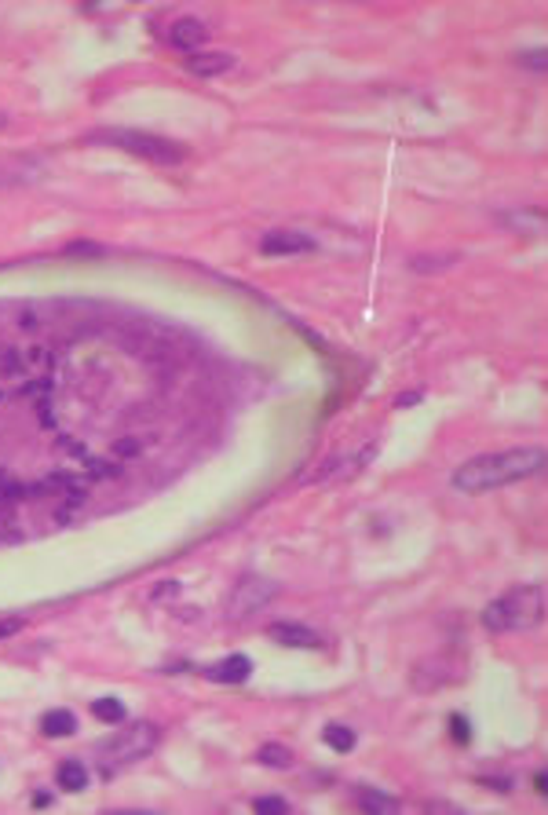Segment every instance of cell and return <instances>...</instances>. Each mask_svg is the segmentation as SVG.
<instances>
[{
	"instance_id": "cell-12",
	"label": "cell",
	"mask_w": 548,
	"mask_h": 815,
	"mask_svg": "<svg viewBox=\"0 0 548 815\" xmlns=\"http://www.w3.org/2000/svg\"><path fill=\"white\" fill-rule=\"evenodd\" d=\"M41 732H44L48 739H70V735L77 732V717H73L70 710H48V713L41 717Z\"/></svg>"
},
{
	"instance_id": "cell-8",
	"label": "cell",
	"mask_w": 548,
	"mask_h": 815,
	"mask_svg": "<svg viewBox=\"0 0 548 815\" xmlns=\"http://www.w3.org/2000/svg\"><path fill=\"white\" fill-rule=\"evenodd\" d=\"M369 457H373V443H366L362 450H355V454H347V457L326 461L322 472L315 476V483H337V479H347V476H355L362 465H369Z\"/></svg>"
},
{
	"instance_id": "cell-17",
	"label": "cell",
	"mask_w": 548,
	"mask_h": 815,
	"mask_svg": "<svg viewBox=\"0 0 548 815\" xmlns=\"http://www.w3.org/2000/svg\"><path fill=\"white\" fill-rule=\"evenodd\" d=\"M358 800H362V808L366 811H398V800H391V797H384V793H377V790H358Z\"/></svg>"
},
{
	"instance_id": "cell-15",
	"label": "cell",
	"mask_w": 548,
	"mask_h": 815,
	"mask_svg": "<svg viewBox=\"0 0 548 815\" xmlns=\"http://www.w3.org/2000/svg\"><path fill=\"white\" fill-rule=\"evenodd\" d=\"M256 761L259 764H267V768H279V771H286V768H293V750L289 746H279V742H267L259 753H256Z\"/></svg>"
},
{
	"instance_id": "cell-20",
	"label": "cell",
	"mask_w": 548,
	"mask_h": 815,
	"mask_svg": "<svg viewBox=\"0 0 548 815\" xmlns=\"http://www.w3.org/2000/svg\"><path fill=\"white\" fill-rule=\"evenodd\" d=\"M23 625H26L23 618H0V640H8V636H15V633H19Z\"/></svg>"
},
{
	"instance_id": "cell-1",
	"label": "cell",
	"mask_w": 548,
	"mask_h": 815,
	"mask_svg": "<svg viewBox=\"0 0 548 815\" xmlns=\"http://www.w3.org/2000/svg\"><path fill=\"white\" fill-rule=\"evenodd\" d=\"M544 468V450L541 447H512L497 454H479L454 468V490L461 494H490L512 483H523Z\"/></svg>"
},
{
	"instance_id": "cell-21",
	"label": "cell",
	"mask_w": 548,
	"mask_h": 815,
	"mask_svg": "<svg viewBox=\"0 0 548 815\" xmlns=\"http://www.w3.org/2000/svg\"><path fill=\"white\" fill-rule=\"evenodd\" d=\"M523 63H530L533 70H544V52H530V55H523Z\"/></svg>"
},
{
	"instance_id": "cell-11",
	"label": "cell",
	"mask_w": 548,
	"mask_h": 815,
	"mask_svg": "<svg viewBox=\"0 0 548 815\" xmlns=\"http://www.w3.org/2000/svg\"><path fill=\"white\" fill-rule=\"evenodd\" d=\"M191 74H198V77H220V74H227V70H234V55H227V52H205V55H191L187 63H183Z\"/></svg>"
},
{
	"instance_id": "cell-2",
	"label": "cell",
	"mask_w": 548,
	"mask_h": 815,
	"mask_svg": "<svg viewBox=\"0 0 548 815\" xmlns=\"http://www.w3.org/2000/svg\"><path fill=\"white\" fill-rule=\"evenodd\" d=\"M544 618V589L541 585H515L483 607L486 633H526Z\"/></svg>"
},
{
	"instance_id": "cell-10",
	"label": "cell",
	"mask_w": 548,
	"mask_h": 815,
	"mask_svg": "<svg viewBox=\"0 0 548 815\" xmlns=\"http://www.w3.org/2000/svg\"><path fill=\"white\" fill-rule=\"evenodd\" d=\"M205 37H209V26L201 19H176L169 30V41L183 52H194L198 44H205Z\"/></svg>"
},
{
	"instance_id": "cell-5",
	"label": "cell",
	"mask_w": 548,
	"mask_h": 815,
	"mask_svg": "<svg viewBox=\"0 0 548 815\" xmlns=\"http://www.w3.org/2000/svg\"><path fill=\"white\" fill-rule=\"evenodd\" d=\"M274 596V585L263 582V578H241V585H234V596H230V618H249L252 611H259L267 600Z\"/></svg>"
},
{
	"instance_id": "cell-19",
	"label": "cell",
	"mask_w": 548,
	"mask_h": 815,
	"mask_svg": "<svg viewBox=\"0 0 548 815\" xmlns=\"http://www.w3.org/2000/svg\"><path fill=\"white\" fill-rule=\"evenodd\" d=\"M450 728H454V739H457V742H472V724H468L461 713L450 717Z\"/></svg>"
},
{
	"instance_id": "cell-14",
	"label": "cell",
	"mask_w": 548,
	"mask_h": 815,
	"mask_svg": "<svg viewBox=\"0 0 548 815\" xmlns=\"http://www.w3.org/2000/svg\"><path fill=\"white\" fill-rule=\"evenodd\" d=\"M322 739H326V746H329V750H337V753H351V750H355V742H358V735H355L347 724H326Z\"/></svg>"
},
{
	"instance_id": "cell-9",
	"label": "cell",
	"mask_w": 548,
	"mask_h": 815,
	"mask_svg": "<svg viewBox=\"0 0 548 815\" xmlns=\"http://www.w3.org/2000/svg\"><path fill=\"white\" fill-rule=\"evenodd\" d=\"M249 673H252V662L245 654H230V658H223V662L205 669V676L212 684H245Z\"/></svg>"
},
{
	"instance_id": "cell-13",
	"label": "cell",
	"mask_w": 548,
	"mask_h": 815,
	"mask_svg": "<svg viewBox=\"0 0 548 815\" xmlns=\"http://www.w3.org/2000/svg\"><path fill=\"white\" fill-rule=\"evenodd\" d=\"M59 786H63L66 793H81V790L88 786V768H84L81 761H63V764H59Z\"/></svg>"
},
{
	"instance_id": "cell-22",
	"label": "cell",
	"mask_w": 548,
	"mask_h": 815,
	"mask_svg": "<svg viewBox=\"0 0 548 815\" xmlns=\"http://www.w3.org/2000/svg\"><path fill=\"white\" fill-rule=\"evenodd\" d=\"M533 786H537V793H548V782H544V771H537V775H533Z\"/></svg>"
},
{
	"instance_id": "cell-7",
	"label": "cell",
	"mask_w": 548,
	"mask_h": 815,
	"mask_svg": "<svg viewBox=\"0 0 548 815\" xmlns=\"http://www.w3.org/2000/svg\"><path fill=\"white\" fill-rule=\"evenodd\" d=\"M259 249L267 256H297V252H315L318 245L304 231H270V234H263Z\"/></svg>"
},
{
	"instance_id": "cell-3",
	"label": "cell",
	"mask_w": 548,
	"mask_h": 815,
	"mask_svg": "<svg viewBox=\"0 0 548 815\" xmlns=\"http://www.w3.org/2000/svg\"><path fill=\"white\" fill-rule=\"evenodd\" d=\"M95 143H110V147H121L135 158H147L154 165H176L187 158V151L172 140H161V135H151V132H132V128H103L92 135Z\"/></svg>"
},
{
	"instance_id": "cell-18",
	"label": "cell",
	"mask_w": 548,
	"mask_h": 815,
	"mask_svg": "<svg viewBox=\"0 0 548 815\" xmlns=\"http://www.w3.org/2000/svg\"><path fill=\"white\" fill-rule=\"evenodd\" d=\"M252 808H256L259 815H286V811H289V804H286L282 797H256Z\"/></svg>"
},
{
	"instance_id": "cell-6",
	"label": "cell",
	"mask_w": 548,
	"mask_h": 815,
	"mask_svg": "<svg viewBox=\"0 0 548 815\" xmlns=\"http://www.w3.org/2000/svg\"><path fill=\"white\" fill-rule=\"evenodd\" d=\"M267 636L282 647H300V651H322L326 647V636L315 633L311 625H300V622H274V625H267Z\"/></svg>"
},
{
	"instance_id": "cell-16",
	"label": "cell",
	"mask_w": 548,
	"mask_h": 815,
	"mask_svg": "<svg viewBox=\"0 0 548 815\" xmlns=\"http://www.w3.org/2000/svg\"><path fill=\"white\" fill-rule=\"evenodd\" d=\"M92 713H95V721H103V724H121V721H124V706H121V699H113V695L92 702Z\"/></svg>"
},
{
	"instance_id": "cell-4",
	"label": "cell",
	"mask_w": 548,
	"mask_h": 815,
	"mask_svg": "<svg viewBox=\"0 0 548 815\" xmlns=\"http://www.w3.org/2000/svg\"><path fill=\"white\" fill-rule=\"evenodd\" d=\"M158 739H161L158 724L140 721V724H128L124 732H117L110 742H103L99 757H103L106 768H124V764H135V761H143L147 753H154Z\"/></svg>"
}]
</instances>
